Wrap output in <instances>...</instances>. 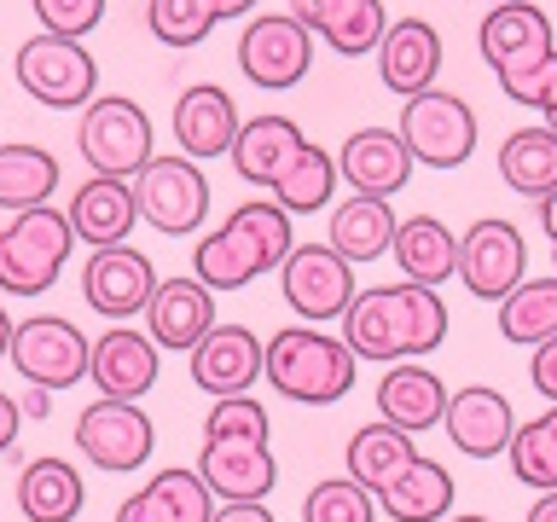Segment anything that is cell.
Here are the masks:
<instances>
[{"mask_svg": "<svg viewBox=\"0 0 557 522\" xmlns=\"http://www.w3.org/2000/svg\"><path fill=\"white\" fill-rule=\"evenodd\" d=\"M377 499L348 476H320L302 499V522H372Z\"/></svg>", "mask_w": 557, "mask_h": 522, "instance_id": "40", "label": "cell"}, {"mask_svg": "<svg viewBox=\"0 0 557 522\" xmlns=\"http://www.w3.org/2000/svg\"><path fill=\"white\" fill-rule=\"evenodd\" d=\"M29 7L41 17V35H64V41L94 35L104 17V0H29Z\"/></svg>", "mask_w": 557, "mask_h": 522, "instance_id": "42", "label": "cell"}, {"mask_svg": "<svg viewBox=\"0 0 557 522\" xmlns=\"http://www.w3.org/2000/svg\"><path fill=\"white\" fill-rule=\"evenodd\" d=\"M76 151L87 174H111V181H139L151 163V116L139 111L128 94H99L76 116Z\"/></svg>", "mask_w": 557, "mask_h": 522, "instance_id": "5", "label": "cell"}, {"mask_svg": "<svg viewBox=\"0 0 557 522\" xmlns=\"http://www.w3.org/2000/svg\"><path fill=\"white\" fill-rule=\"evenodd\" d=\"M139 198V221L157 226L163 238H186L209 221V174L191 163V157H151L134 181Z\"/></svg>", "mask_w": 557, "mask_h": 522, "instance_id": "9", "label": "cell"}, {"mask_svg": "<svg viewBox=\"0 0 557 522\" xmlns=\"http://www.w3.org/2000/svg\"><path fill=\"white\" fill-rule=\"evenodd\" d=\"M12 76L35 104H47V111H87V104L99 99L94 52L82 41H64V35H29V41L12 52Z\"/></svg>", "mask_w": 557, "mask_h": 522, "instance_id": "6", "label": "cell"}, {"mask_svg": "<svg viewBox=\"0 0 557 522\" xmlns=\"http://www.w3.org/2000/svg\"><path fill=\"white\" fill-rule=\"evenodd\" d=\"M499 181L522 191V198H552L557 191V134L540 122V128H517V134H505V146H499Z\"/></svg>", "mask_w": 557, "mask_h": 522, "instance_id": "36", "label": "cell"}, {"mask_svg": "<svg viewBox=\"0 0 557 522\" xmlns=\"http://www.w3.org/2000/svg\"><path fill=\"white\" fill-rule=\"evenodd\" d=\"M209 517H215V494L186 464L157 470L139 494H128L116 505V522H209Z\"/></svg>", "mask_w": 557, "mask_h": 522, "instance_id": "28", "label": "cell"}, {"mask_svg": "<svg viewBox=\"0 0 557 522\" xmlns=\"http://www.w3.org/2000/svg\"><path fill=\"white\" fill-rule=\"evenodd\" d=\"M290 17L308 35H320L331 52H343V59H366V52H377L383 29H389L383 0H290Z\"/></svg>", "mask_w": 557, "mask_h": 522, "instance_id": "24", "label": "cell"}, {"mask_svg": "<svg viewBox=\"0 0 557 522\" xmlns=\"http://www.w3.org/2000/svg\"><path fill=\"white\" fill-rule=\"evenodd\" d=\"M476 47L494 76H517V70H534L557 52V29L552 17L534 7V0H505V7H487L476 24Z\"/></svg>", "mask_w": 557, "mask_h": 522, "instance_id": "14", "label": "cell"}, {"mask_svg": "<svg viewBox=\"0 0 557 522\" xmlns=\"http://www.w3.org/2000/svg\"><path fill=\"white\" fill-rule=\"evenodd\" d=\"M186 372L203 395H250L261 383V337L250 325H215L209 337L186 355Z\"/></svg>", "mask_w": 557, "mask_h": 522, "instance_id": "21", "label": "cell"}, {"mask_svg": "<svg viewBox=\"0 0 557 522\" xmlns=\"http://www.w3.org/2000/svg\"><path fill=\"white\" fill-rule=\"evenodd\" d=\"M17 377L29 389H47V395H64L87 377V360H94V343L82 337L76 320L64 313H35V320H17L12 331V355Z\"/></svg>", "mask_w": 557, "mask_h": 522, "instance_id": "8", "label": "cell"}, {"mask_svg": "<svg viewBox=\"0 0 557 522\" xmlns=\"http://www.w3.org/2000/svg\"><path fill=\"white\" fill-rule=\"evenodd\" d=\"M343 459H348V482H360L366 494L377 499V494H389V487L418 464V442L377 418V424H360L355 435H348V452H343Z\"/></svg>", "mask_w": 557, "mask_h": 522, "instance_id": "32", "label": "cell"}, {"mask_svg": "<svg viewBox=\"0 0 557 522\" xmlns=\"http://www.w3.org/2000/svg\"><path fill=\"white\" fill-rule=\"evenodd\" d=\"M82 505H87V482L59 452H41V459L17 470V511L29 522H76Z\"/></svg>", "mask_w": 557, "mask_h": 522, "instance_id": "29", "label": "cell"}, {"mask_svg": "<svg viewBox=\"0 0 557 522\" xmlns=\"http://www.w3.org/2000/svg\"><path fill=\"white\" fill-rule=\"evenodd\" d=\"M552 256H557V244H552Z\"/></svg>", "mask_w": 557, "mask_h": 522, "instance_id": "54", "label": "cell"}, {"mask_svg": "<svg viewBox=\"0 0 557 522\" xmlns=\"http://www.w3.org/2000/svg\"><path fill=\"white\" fill-rule=\"evenodd\" d=\"M215 290L198 285L191 273L181 278H157L151 302H146V337L157 348H174V355H191L209 331H215Z\"/></svg>", "mask_w": 557, "mask_h": 522, "instance_id": "18", "label": "cell"}, {"mask_svg": "<svg viewBox=\"0 0 557 522\" xmlns=\"http://www.w3.org/2000/svg\"><path fill=\"white\" fill-rule=\"evenodd\" d=\"M435 76H442V29L424 24V17H395L377 41V82L389 87L395 99H418L430 94Z\"/></svg>", "mask_w": 557, "mask_h": 522, "instance_id": "19", "label": "cell"}, {"mask_svg": "<svg viewBox=\"0 0 557 522\" xmlns=\"http://www.w3.org/2000/svg\"><path fill=\"white\" fill-rule=\"evenodd\" d=\"M64 221H70V233H76V244H87V250H111V244H128L134 221H139L134 181L87 174V181H82L76 191H70Z\"/></svg>", "mask_w": 557, "mask_h": 522, "instance_id": "23", "label": "cell"}, {"mask_svg": "<svg viewBox=\"0 0 557 522\" xmlns=\"http://www.w3.org/2000/svg\"><path fill=\"white\" fill-rule=\"evenodd\" d=\"M174 139H181V157L191 163H209V157H226L233 151V139L244 128L233 94H226L221 82H191L181 99H174V116H169Z\"/></svg>", "mask_w": 557, "mask_h": 522, "instance_id": "20", "label": "cell"}, {"mask_svg": "<svg viewBox=\"0 0 557 522\" xmlns=\"http://www.w3.org/2000/svg\"><path fill=\"white\" fill-rule=\"evenodd\" d=\"M499 87H505V99L511 104H529V111H540L546 116L552 104H557V52L546 64H534V70H517V76H499Z\"/></svg>", "mask_w": 557, "mask_h": 522, "instance_id": "43", "label": "cell"}, {"mask_svg": "<svg viewBox=\"0 0 557 522\" xmlns=\"http://www.w3.org/2000/svg\"><path fill=\"white\" fill-rule=\"evenodd\" d=\"M52 191H59V157L29 139H0V209L24 215L52 203Z\"/></svg>", "mask_w": 557, "mask_h": 522, "instance_id": "33", "label": "cell"}, {"mask_svg": "<svg viewBox=\"0 0 557 522\" xmlns=\"http://www.w3.org/2000/svg\"><path fill=\"white\" fill-rule=\"evenodd\" d=\"M17 407H24V418H47L52 412V395L47 389H29V400H17Z\"/></svg>", "mask_w": 557, "mask_h": 522, "instance_id": "48", "label": "cell"}, {"mask_svg": "<svg viewBox=\"0 0 557 522\" xmlns=\"http://www.w3.org/2000/svg\"><path fill=\"white\" fill-rule=\"evenodd\" d=\"M261 0H146V29L163 47H198L215 24L256 17Z\"/></svg>", "mask_w": 557, "mask_h": 522, "instance_id": "34", "label": "cell"}, {"mask_svg": "<svg viewBox=\"0 0 557 522\" xmlns=\"http://www.w3.org/2000/svg\"><path fill=\"white\" fill-rule=\"evenodd\" d=\"M546 128H552V134H557V104H552V111H546Z\"/></svg>", "mask_w": 557, "mask_h": 522, "instance_id": "52", "label": "cell"}, {"mask_svg": "<svg viewBox=\"0 0 557 522\" xmlns=\"http://www.w3.org/2000/svg\"><path fill=\"white\" fill-rule=\"evenodd\" d=\"M540 226H546V238L557 244V191H552V198H540Z\"/></svg>", "mask_w": 557, "mask_h": 522, "instance_id": "49", "label": "cell"}, {"mask_svg": "<svg viewBox=\"0 0 557 522\" xmlns=\"http://www.w3.org/2000/svg\"><path fill=\"white\" fill-rule=\"evenodd\" d=\"M296 250V233H290V215L278 209L273 198H250V203H233L215 233L198 238L191 250V278L209 290H244L256 285L261 273H278L285 256Z\"/></svg>", "mask_w": 557, "mask_h": 522, "instance_id": "2", "label": "cell"}, {"mask_svg": "<svg viewBox=\"0 0 557 522\" xmlns=\"http://www.w3.org/2000/svg\"><path fill=\"white\" fill-rule=\"evenodd\" d=\"M12 331H17V320H12V313H7V302H0V360L12 355Z\"/></svg>", "mask_w": 557, "mask_h": 522, "instance_id": "50", "label": "cell"}, {"mask_svg": "<svg viewBox=\"0 0 557 522\" xmlns=\"http://www.w3.org/2000/svg\"><path fill=\"white\" fill-rule=\"evenodd\" d=\"M389 261L400 268L407 285H447L459 278V233L442 221V215H407L395 226V244H389Z\"/></svg>", "mask_w": 557, "mask_h": 522, "instance_id": "27", "label": "cell"}, {"mask_svg": "<svg viewBox=\"0 0 557 522\" xmlns=\"http://www.w3.org/2000/svg\"><path fill=\"white\" fill-rule=\"evenodd\" d=\"M302 146H308V134L296 128V116H244V128H238V139H233V151H226V157H233V169L250 186L273 191V181L296 163V151H302Z\"/></svg>", "mask_w": 557, "mask_h": 522, "instance_id": "30", "label": "cell"}, {"mask_svg": "<svg viewBox=\"0 0 557 522\" xmlns=\"http://www.w3.org/2000/svg\"><path fill=\"white\" fill-rule=\"evenodd\" d=\"M191 470L203 476L215 505H256L278 487V459L268 442H203Z\"/></svg>", "mask_w": 557, "mask_h": 522, "instance_id": "16", "label": "cell"}, {"mask_svg": "<svg viewBox=\"0 0 557 522\" xmlns=\"http://www.w3.org/2000/svg\"><path fill=\"white\" fill-rule=\"evenodd\" d=\"M447 522H494V517H482V511H465V517H447Z\"/></svg>", "mask_w": 557, "mask_h": 522, "instance_id": "51", "label": "cell"}, {"mask_svg": "<svg viewBox=\"0 0 557 522\" xmlns=\"http://www.w3.org/2000/svg\"><path fill=\"white\" fill-rule=\"evenodd\" d=\"M203 442H273V418L256 395H226L203 418Z\"/></svg>", "mask_w": 557, "mask_h": 522, "instance_id": "41", "label": "cell"}, {"mask_svg": "<svg viewBox=\"0 0 557 522\" xmlns=\"http://www.w3.org/2000/svg\"><path fill=\"white\" fill-rule=\"evenodd\" d=\"M377 418L383 424H395L400 435H424V430H435L447 418V383L430 372V365H418V360H407V365H389V372L377 377Z\"/></svg>", "mask_w": 557, "mask_h": 522, "instance_id": "26", "label": "cell"}, {"mask_svg": "<svg viewBox=\"0 0 557 522\" xmlns=\"http://www.w3.org/2000/svg\"><path fill=\"white\" fill-rule=\"evenodd\" d=\"M476 128H482L476 111H470L459 94H447V87H430V94H418V99H400V122H395L400 146H407L412 163H424V169L470 163Z\"/></svg>", "mask_w": 557, "mask_h": 522, "instance_id": "7", "label": "cell"}, {"mask_svg": "<svg viewBox=\"0 0 557 522\" xmlns=\"http://www.w3.org/2000/svg\"><path fill=\"white\" fill-rule=\"evenodd\" d=\"M447 442L465 452V459H499L511 452V435H517V412L511 400L487 383H470V389H453L447 395V418H442Z\"/></svg>", "mask_w": 557, "mask_h": 522, "instance_id": "22", "label": "cell"}, {"mask_svg": "<svg viewBox=\"0 0 557 522\" xmlns=\"http://www.w3.org/2000/svg\"><path fill=\"white\" fill-rule=\"evenodd\" d=\"M377 511L389 522H447L453 517V470L442 459H424L400 476L389 494H377Z\"/></svg>", "mask_w": 557, "mask_h": 522, "instance_id": "35", "label": "cell"}, {"mask_svg": "<svg viewBox=\"0 0 557 522\" xmlns=\"http://www.w3.org/2000/svg\"><path fill=\"white\" fill-rule=\"evenodd\" d=\"M151 290H157V268L134 244H111V250H94L82 261V296L111 325H128L134 313H146Z\"/></svg>", "mask_w": 557, "mask_h": 522, "instance_id": "15", "label": "cell"}, {"mask_svg": "<svg viewBox=\"0 0 557 522\" xmlns=\"http://www.w3.org/2000/svg\"><path fill=\"white\" fill-rule=\"evenodd\" d=\"M522 522H557V494H540L534 505H529V517Z\"/></svg>", "mask_w": 557, "mask_h": 522, "instance_id": "47", "label": "cell"}, {"mask_svg": "<svg viewBox=\"0 0 557 522\" xmlns=\"http://www.w3.org/2000/svg\"><path fill=\"white\" fill-rule=\"evenodd\" d=\"M76 452L104 476H128L157 452V424L134 400H87L76 418Z\"/></svg>", "mask_w": 557, "mask_h": 522, "instance_id": "10", "label": "cell"}, {"mask_svg": "<svg viewBox=\"0 0 557 522\" xmlns=\"http://www.w3.org/2000/svg\"><path fill=\"white\" fill-rule=\"evenodd\" d=\"M261 377L273 383V395L296 400V407H331L355 389L360 360L325 325H278L261 343Z\"/></svg>", "mask_w": 557, "mask_h": 522, "instance_id": "3", "label": "cell"}, {"mask_svg": "<svg viewBox=\"0 0 557 522\" xmlns=\"http://www.w3.org/2000/svg\"><path fill=\"white\" fill-rule=\"evenodd\" d=\"M76 250V233H70L64 209H24L0 226V296H47L59 285L64 261Z\"/></svg>", "mask_w": 557, "mask_h": 522, "instance_id": "4", "label": "cell"}, {"mask_svg": "<svg viewBox=\"0 0 557 522\" xmlns=\"http://www.w3.org/2000/svg\"><path fill=\"white\" fill-rule=\"evenodd\" d=\"M447 302L424 285H372L360 290L343 313V343L355 360H377V365H407L424 360L447 343Z\"/></svg>", "mask_w": 557, "mask_h": 522, "instance_id": "1", "label": "cell"}, {"mask_svg": "<svg viewBox=\"0 0 557 522\" xmlns=\"http://www.w3.org/2000/svg\"><path fill=\"white\" fill-rule=\"evenodd\" d=\"M337 169L360 198H395L412 181V151L400 146L395 128H355L337 146Z\"/></svg>", "mask_w": 557, "mask_h": 522, "instance_id": "25", "label": "cell"}, {"mask_svg": "<svg viewBox=\"0 0 557 522\" xmlns=\"http://www.w3.org/2000/svg\"><path fill=\"white\" fill-rule=\"evenodd\" d=\"M209 522H273L268 511V499H256V505H215V517Z\"/></svg>", "mask_w": 557, "mask_h": 522, "instance_id": "46", "label": "cell"}, {"mask_svg": "<svg viewBox=\"0 0 557 522\" xmlns=\"http://www.w3.org/2000/svg\"><path fill=\"white\" fill-rule=\"evenodd\" d=\"M278 290H285V302L296 308L302 325L343 320L348 302L360 296L355 268H348L331 244H296V250L285 256V268H278Z\"/></svg>", "mask_w": 557, "mask_h": 522, "instance_id": "11", "label": "cell"}, {"mask_svg": "<svg viewBox=\"0 0 557 522\" xmlns=\"http://www.w3.org/2000/svg\"><path fill=\"white\" fill-rule=\"evenodd\" d=\"M459 278L470 296H482V302H505L522 278H529V244L511 221L499 215H482L465 226L459 238Z\"/></svg>", "mask_w": 557, "mask_h": 522, "instance_id": "13", "label": "cell"}, {"mask_svg": "<svg viewBox=\"0 0 557 522\" xmlns=\"http://www.w3.org/2000/svg\"><path fill=\"white\" fill-rule=\"evenodd\" d=\"M17 430H24V407L0 389V452H12L17 447Z\"/></svg>", "mask_w": 557, "mask_h": 522, "instance_id": "45", "label": "cell"}, {"mask_svg": "<svg viewBox=\"0 0 557 522\" xmlns=\"http://www.w3.org/2000/svg\"><path fill=\"white\" fill-rule=\"evenodd\" d=\"M337 181H343L337 151H325L308 139V146L296 151V163L273 181V203L285 209V215H320V209H331V198H337Z\"/></svg>", "mask_w": 557, "mask_h": 522, "instance_id": "37", "label": "cell"}, {"mask_svg": "<svg viewBox=\"0 0 557 522\" xmlns=\"http://www.w3.org/2000/svg\"><path fill=\"white\" fill-rule=\"evenodd\" d=\"M157 365H163V348H157L139 325H111L104 337H94V360H87V377H94L99 400H134L151 395Z\"/></svg>", "mask_w": 557, "mask_h": 522, "instance_id": "17", "label": "cell"}, {"mask_svg": "<svg viewBox=\"0 0 557 522\" xmlns=\"http://www.w3.org/2000/svg\"><path fill=\"white\" fill-rule=\"evenodd\" d=\"M511 476L522 487H540V494H557V407H546L529 424H517L511 435Z\"/></svg>", "mask_w": 557, "mask_h": 522, "instance_id": "39", "label": "cell"}, {"mask_svg": "<svg viewBox=\"0 0 557 522\" xmlns=\"http://www.w3.org/2000/svg\"><path fill=\"white\" fill-rule=\"evenodd\" d=\"M238 70L268 94H285L313 70V35L290 12H256L238 29Z\"/></svg>", "mask_w": 557, "mask_h": 522, "instance_id": "12", "label": "cell"}, {"mask_svg": "<svg viewBox=\"0 0 557 522\" xmlns=\"http://www.w3.org/2000/svg\"><path fill=\"white\" fill-rule=\"evenodd\" d=\"M529 383H534V389L557 407V337L534 348V360H529Z\"/></svg>", "mask_w": 557, "mask_h": 522, "instance_id": "44", "label": "cell"}, {"mask_svg": "<svg viewBox=\"0 0 557 522\" xmlns=\"http://www.w3.org/2000/svg\"><path fill=\"white\" fill-rule=\"evenodd\" d=\"M499 337L517 348H540L557 337V273L552 278H522L499 302Z\"/></svg>", "mask_w": 557, "mask_h": 522, "instance_id": "38", "label": "cell"}, {"mask_svg": "<svg viewBox=\"0 0 557 522\" xmlns=\"http://www.w3.org/2000/svg\"><path fill=\"white\" fill-rule=\"evenodd\" d=\"M482 7H505V0H482Z\"/></svg>", "mask_w": 557, "mask_h": 522, "instance_id": "53", "label": "cell"}, {"mask_svg": "<svg viewBox=\"0 0 557 522\" xmlns=\"http://www.w3.org/2000/svg\"><path fill=\"white\" fill-rule=\"evenodd\" d=\"M395 226L400 215L389 209V198H343V203H331V226H325V244L337 250L348 268H360V261H377V256H389V244H395Z\"/></svg>", "mask_w": 557, "mask_h": 522, "instance_id": "31", "label": "cell"}]
</instances>
